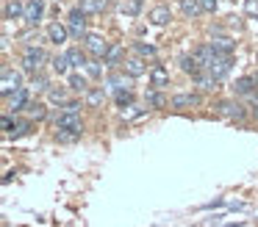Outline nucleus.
<instances>
[{
	"label": "nucleus",
	"mask_w": 258,
	"mask_h": 227,
	"mask_svg": "<svg viewBox=\"0 0 258 227\" xmlns=\"http://www.w3.org/2000/svg\"><path fill=\"white\" fill-rule=\"evenodd\" d=\"M45 61H47V53L42 47H36V44H31V47H25V53H23V69L25 72H39L42 66H45Z\"/></svg>",
	"instance_id": "nucleus-1"
},
{
	"label": "nucleus",
	"mask_w": 258,
	"mask_h": 227,
	"mask_svg": "<svg viewBox=\"0 0 258 227\" xmlns=\"http://www.w3.org/2000/svg\"><path fill=\"white\" fill-rule=\"evenodd\" d=\"M17 89H23V78H20V72H14L12 66H3V72H0V92H3V97H9L12 92H17Z\"/></svg>",
	"instance_id": "nucleus-2"
},
{
	"label": "nucleus",
	"mask_w": 258,
	"mask_h": 227,
	"mask_svg": "<svg viewBox=\"0 0 258 227\" xmlns=\"http://www.w3.org/2000/svg\"><path fill=\"white\" fill-rule=\"evenodd\" d=\"M230 69H233V58H230L228 53H217V55H214V61L206 66V72H211V75L219 78V81H222Z\"/></svg>",
	"instance_id": "nucleus-3"
},
{
	"label": "nucleus",
	"mask_w": 258,
	"mask_h": 227,
	"mask_svg": "<svg viewBox=\"0 0 258 227\" xmlns=\"http://www.w3.org/2000/svg\"><path fill=\"white\" fill-rule=\"evenodd\" d=\"M67 28H70V36H86V11L81 9H73L70 11V17H67Z\"/></svg>",
	"instance_id": "nucleus-4"
},
{
	"label": "nucleus",
	"mask_w": 258,
	"mask_h": 227,
	"mask_svg": "<svg viewBox=\"0 0 258 227\" xmlns=\"http://www.w3.org/2000/svg\"><path fill=\"white\" fill-rule=\"evenodd\" d=\"M84 42H86V53H92L95 58H106L108 55V42L103 36H97V33H86L84 36Z\"/></svg>",
	"instance_id": "nucleus-5"
},
{
	"label": "nucleus",
	"mask_w": 258,
	"mask_h": 227,
	"mask_svg": "<svg viewBox=\"0 0 258 227\" xmlns=\"http://www.w3.org/2000/svg\"><path fill=\"white\" fill-rule=\"evenodd\" d=\"M217 114L225 116V119H236V122H239V119H244L247 111H244V105H241L239 100H225V103L217 105Z\"/></svg>",
	"instance_id": "nucleus-6"
},
{
	"label": "nucleus",
	"mask_w": 258,
	"mask_h": 227,
	"mask_svg": "<svg viewBox=\"0 0 258 227\" xmlns=\"http://www.w3.org/2000/svg\"><path fill=\"white\" fill-rule=\"evenodd\" d=\"M255 86H258V78L244 75V78H239L230 89H233V97H250V94H255Z\"/></svg>",
	"instance_id": "nucleus-7"
},
{
	"label": "nucleus",
	"mask_w": 258,
	"mask_h": 227,
	"mask_svg": "<svg viewBox=\"0 0 258 227\" xmlns=\"http://www.w3.org/2000/svg\"><path fill=\"white\" fill-rule=\"evenodd\" d=\"M42 9H45V3H42V0H28V3H25V25L28 28H34L36 22L42 20Z\"/></svg>",
	"instance_id": "nucleus-8"
},
{
	"label": "nucleus",
	"mask_w": 258,
	"mask_h": 227,
	"mask_svg": "<svg viewBox=\"0 0 258 227\" xmlns=\"http://www.w3.org/2000/svg\"><path fill=\"white\" fill-rule=\"evenodd\" d=\"M28 89H17V92H12L9 94V105H6V111H23V108H28Z\"/></svg>",
	"instance_id": "nucleus-9"
},
{
	"label": "nucleus",
	"mask_w": 258,
	"mask_h": 227,
	"mask_svg": "<svg viewBox=\"0 0 258 227\" xmlns=\"http://www.w3.org/2000/svg\"><path fill=\"white\" fill-rule=\"evenodd\" d=\"M180 69H183L186 75L197 78V75H203V72H206V66H203V64H200V58H197V55L191 53V55H183V58H180Z\"/></svg>",
	"instance_id": "nucleus-10"
},
{
	"label": "nucleus",
	"mask_w": 258,
	"mask_h": 227,
	"mask_svg": "<svg viewBox=\"0 0 258 227\" xmlns=\"http://www.w3.org/2000/svg\"><path fill=\"white\" fill-rule=\"evenodd\" d=\"M70 127H84L81 125V116L70 114V111H61V114L56 116V130H70Z\"/></svg>",
	"instance_id": "nucleus-11"
},
{
	"label": "nucleus",
	"mask_w": 258,
	"mask_h": 227,
	"mask_svg": "<svg viewBox=\"0 0 258 227\" xmlns=\"http://www.w3.org/2000/svg\"><path fill=\"white\" fill-rule=\"evenodd\" d=\"M197 105H200V94L186 92V94H175L172 97V108H197Z\"/></svg>",
	"instance_id": "nucleus-12"
},
{
	"label": "nucleus",
	"mask_w": 258,
	"mask_h": 227,
	"mask_svg": "<svg viewBox=\"0 0 258 227\" xmlns=\"http://www.w3.org/2000/svg\"><path fill=\"white\" fill-rule=\"evenodd\" d=\"M70 36V28L67 25H58V22H53L50 28H47V39H50L53 44H64Z\"/></svg>",
	"instance_id": "nucleus-13"
},
{
	"label": "nucleus",
	"mask_w": 258,
	"mask_h": 227,
	"mask_svg": "<svg viewBox=\"0 0 258 227\" xmlns=\"http://www.w3.org/2000/svg\"><path fill=\"white\" fill-rule=\"evenodd\" d=\"M131 86V75L128 72H114V75H108V89H114V92H119V89H128Z\"/></svg>",
	"instance_id": "nucleus-14"
},
{
	"label": "nucleus",
	"mask_w": 258,
	"mask_h": 227,
	"mask_svg": "<svg viewBox=\"0 0 258 227\" xmlns=\"http://www.w3.org/2000/svg\"><path fill=\"white\" fill-rule=\"evenodd\" d=\"M169 20H172V11H169L167 6H156V9L150 11V22H153V25H167Z\"/></svg>",
	"instance_id": "nucleus-15"
},
{
	"label": "nucleus",
	"mask_w": 258,
	"mask_h": 227,
	"mask_svg": "<svg viewBox=\"0 0 258 227\" xmlns=\"http://www.w3.org/2000/svg\"><path fill=\"white\" fill-rule=\"evenodd\" d=\"M122 69L128 72L131 78H139V75H145V72H147V66H145V61H142V55H139V58H128V61H125Z\"/></svg>",
	"instance_id": "nucleus-16"
},
{
	"label": "nucleus",
	"mask_w": 258,
	"mask_h": 227,
	"mask_svg": "<svg viewBox=\"0 0 258 227\" xmlns=\"http://www.w3.org/2000/svg\"><path fill=\"white\" fill-rule=\"evenodd\" d=\"M81 133H84V127H70V130H56V141L61 144H73L81 138Z\"/></svg>",
	"instance_id": "nucleus-17"
},
{
	"label": "nucleus",
	"mask_w": 258,
	"mask_h": 227,
	"mask_svg": "<svg viewBox=\"0 0 258 227\" xmlns=\"http://www.w3.org/2000/svg\"><path fill=\"white\" fill-rule=\"evenodd\" d=\"M150 83L156 89H164L169 83V75H167V69L164 66H153V72H150Z\"/></svg>",
	"instance_id": "nucleus-18"
},
{
	"label": "nucleus",
	"mask_w": 258,
	"mask_h": 227,
	"mask_svg": "<svg viewBox=\"0 0 258 227\" xmlns=\"http://www.w3.org/2000/svg\"><path fill=\"white\" fill-rule=\"evenodd\" d=\"M195 81H197V86H200L203 92H214V89H217V83H219V78H214L211 72H203V75H197Z\"/></svg>",
	"instance_id": "nucleus-19"
},
{
	"label": "nucleus",
	"mask_w": 258,
	"mask_h": 227,
	"mask_svg": "<svg viewBox=\"0 0 258 227\" xmlns=\"http://www.w3.org/2000/svg\"><path fill=\"white\" fill-rule=\"evenodd\" d=\"M108 0H81V9L86 11V14H100V11H106Z\"/></svg>",
	"instance_id": "nucleus-20"
},
{
	"label": "nucleus",
	"mask_w": 258,
	"mask_h": 227,
	"mask_svg": "<svg viewBox=\"0 0 258 227\" xmlns=\"http://www.w3.org/2000/svg\"><path fill=\"white\" fill-rule=\"evenodd\" d=\"M67 58H70V64L78 66V69H86V64H89V61H86V55L81 53L78 47H70V50H67Z\"/></svg>",
	"instance_id": "nucleus-21"
},
{
	"label": "nucleus",
	"mask_w": 258,
	"mask_h": 227,
	"mask_svg": "<svg viewBox=\"0 0 258 227\" xmlns=\"http://www.w3.org/2000/svg\"><path fill=\"white\" fill-rule=\"evenodd\" d=\"M17 17H25V6L20 0H9L6 3V20H17Z\"/></svg>",
	"instance_id": "nucleus-22"
},
{
	"label": "nucleus",
	"mask_w": 258,
	"mask_h": 227,
	"mask_svg": "<svg viewBox=\"0 0 258 227\" xmlns=\"http://www.w3.org/2000/svg\"><path fill=\"white\" fill-rule=\"evenodd\" d=\"M180 11H183L186 17H197L203 11V3L200 0H180Z\"/></svg>",
	"instance_id": "nucleus-23"
},
{
	"label": "nucleus",
	"mask_w": 258,
	"mask_h": 227,
	"mask_svg": "<svg viewBox=\"0 0 258 227\" xmlns=\"http://www.w3.org/2000/svg\"><path fill=\"white\" fill-rule=\"evenodd\" d=\"M103 100H106V92H103V89H92V92H86V105H92V108L103 105Z\"/></svg>",
	"instance_id": "nucleus-24"
},
{
	"label": "nucleus",
	"mask_w": 258,
	"mask_h": 227,
	"mask_svg": "<svg viewBox=\"0 0 258 227\" xmlns=\"http://www.w3.org/2000/svg\"><path fill=\"white\" fill-rule=\"evenodd\" d=\"M70 66H73V64H70L67 53H64V55H56V58H53V69H56L58 75H64V72H70Z\"/></svg>",
	"instance_id": "nucleus-25"
},
{
	"label": "nucleus",
	"mask_w": 258,
	"mask_h": 227,
	"mask_svg": "<svg viewBox=\"0 0 258 227\" xmlns=\"http://www.w3.org/2000/svg\"><path fill=\"white\" fill-rule=\"evenodd\" d=\"M70 86H73L75 92H86V89H89L86 86V78L81 75V72H73V75H70Z\"/></svg>",
	"instance_id": "nucleus-26"
},
{
	"label": "nucleus",
	"mask_w": 258,
	"mask_h": 227,
	"mask_svg": "<svg viewBox=\"0 0 258 227\" xmlns=\"http://www.w3.org/2000/svg\"><path fill=\"white\" fill-rule=\"evenodd\" d=\"M145 103L153 105V108H161V105H167V97H164V94H158V92H147Z\"/></svg>",
	"instance_id": "nucleus-27"
},
{
	"label": "nucleus",
	"mask_w": 258,
	"mask_h": 227,
	"mask_svg": "<svg viewBox=\"0 0 258 227\" xmlns=\"http://www.w3.org/2000/svg\"><path fill=\"white\" fill-rule=\"evenodd\" d=\"M28 114H31V119H45L47 108L42 103H28Z\"/></svg>",
	"instance_id": "nucleus-28"
},
{
	"label": "nucleus",
	"mask_w": 258,
	"mask_h": 227,
	"mask_svg": "<svg viewBox=\"0 0 258 227\" xmlns=\"http://www.w3.org/2000/svg\"><path fill=\"white\" fill-rule=\"evenodd\" d=\"M131 103H134V92H131V89H119L117 92V105L125 108V105H131Z\"/></svg>",
	"instance_id": "nucleus-29"
},
{
	"label": "nucleus",
	"mask_w": 258,
	"mask_h": 227,
	"mask_svg": "<svg viewBox=\"0 0 258 227\" xmlns=\"http://www.w3.org/2000/svg\"><path fill=\"white\" fill-rule=\"evenodd\" d=\"M211 44H214V47H217V50H219V53H228V55H230V53H233V47H236V44H233V42H230V39H214V42H211Z\"/></svg>",
	"instance_id": "nucleus-30"
},
{
	"label": "nucleus",
	"mask_w": 258,
	"mask_h": 227,
	"mask_svg": "<svg viewBox=\"0 0 258 227\" xmlns=\"http://www.w3.org/2000/svg\"><path fill=\"white\" fill-rule=\"evenodd\" d=\"M134 50H136V53L142 55V58H156V55H158V53H156V47H153V44H142V42L136 44Z\"/></svg>",
	"instance_id": "nucleus-31"
},
{
	"label": "nucleus",
	"mask_w": 258,
	"mask_h": 227,
	"mask_svg": "<svg viewBox=\"0 0 258 227\" xmlns=\"http://www.w3.org/2000/svg\"><path fill=\"white\" fill-rule=\"evenodd\" d=\"M139 9H142V0H122V11H125V14L136 17V14H139Z\"/></svg>",
	"instance_id": "nucleus-32"
},
{
	"label": "nucleus",
	"mask_w": 258,
	"mask_h": 227,
	"mask_svg": "<svg viewBox=\"0 0 258 227\" xmlns=\"http://www.w3.org/2000/svg\"><path fill=\"white\" fill-rule=\"evenodd\" d=\"M31 86H34L36 92H45V89H47V78L39 75V72H34V78H31Z\"/></svg>",
	"instance_id": "nucleus-33"
},
{
	"label": "nucleus",
	"mask_w": 258,
	"mask_h": 227,
	"mask_svg": "<svg viewBox=\"0 0 258 227\" xmlns=\"http://www.w3.org/2000/svg\"><path fill=\"white\" fill-rule=\"evenodd\" d=\"M28 130H31V122H28V119H23V122H17V125H14L12 136H14V138H20V136H25Z\"/></svg>",
	"instance_id": "nucleus-34"
},
{
	"label": "nucleus",
	"mask_w": 258,
	"mask_h": 227,
	"mask_svg": "<svg viewBox=\"0 0 258 227\" xmlns=\"http://www.w3.org/2000/svg\"><path fill=\"white\" fill-rule=\"evenodd\" d=\"M50 100H53V103H58V105L67 103V92H64L61 86H58V89H50Z\"/></svg>",
	"instance_id": "nucleus-35"
},
{
	"label": "nucleus",
	"mask_w": 258,
	"mask_h": 227,
	"mask_svg": "<svg viewBox=\"0 0 258 227\" xmlns=\"http://www.w3.org/2000/svg\"><path fill=\"white\" fill-rule=\"evenodd\" d=\"M61 111H70V114H78V111H81V100H67V103H61Z\"/></svg>",
	"instance_id": "nucleus-36"
},
{
	"label": "nucleus",
	"mask_w": 258,
	"mask_h": 227,
	"mask_svg": "<svg viewBox=\"0 0 258 227\" xmlns=\"http://www.w3.org/2000/svg\"><path fill=\"white\" fill-rule=\"evenodd\" d=\"M14 125H17V119L12 122V114H3V130H6V136H12Z\"/></svg>",
	"instance_id": "nucleus-37"
},
{
	"label": "nucleus",
	"mask_w": 258,
	"mask_h": 227,
	"mask_svg": "<svg viewBox=\"0 0 258 227\" xmlns=\"http://www.w3.org/2000/svg\"><path fill=\"white\" fill-rule=\"evenodd\" d=\"M86 72H89L92 78H100V64H97V61H89V64H86Z\"/></svg>",
	"instance_id": "nucleus-38"
},
{
	"label": "nucleus",
	"mask_w": 258,
	"mask_h": 227,
	"mask_svg": "<svg viewBox=\"0 0 258 227\" xmlns=\"http://www.w3.org/2000/svg\"><path fill=\"white\" fill-rule=\"evenodd\" d=\"M119 53H122V47H111L108 50V55H106V61H108V66H114V61L119 58Z\"/></svg>",
	"instance_id": "nucleus-39"
},
{
	"label": "nucleus",
	"mask_w": 258,
	"mask_h": 227,
	"mask_svg": "<svg viewBox=\"0 0 258 227\" xmlns=\"http://www.w3.org/2000/svg\"><path fill=\"white\" fill-rule=\"evenodd\" d=\"M203 11H217V0H200Z\"/></svg>",
	"instance_id": "nucleus-40"
},
{
	"label": "nucleus",
	"mask_w": 258,
	"mask_h": 227,
	"mask_svg": "<svg viewBox=\"0 0 258 227\" xmlns=\"http://www.w3.org/2000/svg\"><path fill=\"white\" fill-rule=\"evenodd\" d=\"M247 11H258V3H255V0H247Z\"/></svg>",
	"instance_id": "nucleus-41"
}]
</instances>
